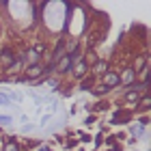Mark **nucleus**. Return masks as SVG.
Here are the masks:
<instances>
[{
    "instance_id": "obj_3",
    "label": "nucleus",
    "mask_w": 151,
    "mask_h": 151,
    "mask_svg": "<svg viewBox=\"0 0 151 151\" xmlns=\"http://www.w3.org/2000/svg\"><path fill=\"white\" fill-rule=\"evenodd\" d=\"M80 56H82V54H76V56H69V54H65V56L56 63V69H54V71H58V73H67V71H71V69H73V65H76V60H78Z\"/></svg>"
},
{
    "instance_id": "obj_17",
    "label": "nucleus",
    "mask_w": 151,
    "mask_h": 151,
    "mask_svg": "<svg viewBox=\"0 0 151 151\" xmlns=\"http://www.w3.org/2000/svg\"><path fill=\"white\" fill-rule=\"evenodd\" d=\"M104 93H108V88H104V86H95V88H91V95H95V97H101Z\"/></svg>"
},
{
    "instance_id": "obj_14",
    "label": "nucleus",
    "mask_w": 151,
    "mask_h": 151,
    "mask_svg": "<svg viewBox=\"0 0 151 151\" xmlns=\"http://www.w3.org/2000/svg\"><path fill=\"white\" fill-rule=\"evenodd\" d=\"M129 134L138 140V138H142V136H145V127H142V125H129Z\"/></svg>"
},
{
    "instance_id": "obj_15",
    "label": "nucleus",
    "mask_w": 151,
    "mask_h": 151,
    "mask_svg": "<svg viewBox=\"0 0 151 151\" xmlns=\"http://www.w3.org/2000/svg\"><path fill=\"white\" fill-rule=\"evenodd\" d=\"M30 47L39 54V56H43V54H45V43H43V41H35V43H32Z\"/></svg>"
},
{
    "instance_id": "obj_9",
    "label": "nucleus",
    "mask_w": 151,
    "mask_h": 151,
    "mask_svg": "<svg viewBox=\"0 0 151 151\" xmlns=\"http://www.w3.org/2000/svg\"><path fill=\"white\" fill-rule=\"evenodd\" d=\"M108 69H110V67H108V60H101V58H99L97 63H95L91 69H88V73H91L93 78H99V76H104Z\"/></svg>"
},
{
    "instance_id": "obj_13",
    "label": "nucleus",
    "mask_w": 151,
    "mask_h": 151,
    "mask_svg": "<svg viewBox=\"0 0 151 151\" xmlns=\"http://www.w3.org/2000/svg\"><path fill=\"white\" fill-rule=\"evenodd\" d=\"M95 82H97V78H93V76L88 73V76H86V80H80V91H91Z\"/></svg>"
},
{
    "instance_id": "obj_1",
    "label": "nucleus",
    "mask_w": 151,
    "mask_h": 151,
    "mask_svg": "<svg viewBox=\"0 0 151 151\" xmlns=\"http://www.w3.org/2000/svg\"><path fill=\"white\" fill-rule=\"evenodd\" d=\"M97 80L101 82V86H104V88L112 91V88H116V86H119V71H114V69H108L104 76H99Z\"/></svg>"
},
{
    "instance_id": "obj_12",
    "label": "nucleus",
    "mask_w": 151,
    "mask_h": 151,
    "mask_svg": "<svg viewBox=\"0 0 151 151\" xmlns=\"http://www.w3.org/2000/svg\"><path fill=\"white\" fill-rule=\"evenodd\" d=\"M149 104H151V97H149V93H142V95H140V99H138V104H136V110H142V112H147Z\"/></svg>"
},
{
    "instance_id": "obj_11",
    "label": "nucleus",
    "mask_w": 151,
    "mask_h": 151,
    "mask_svg": "<svg viewBox=\"0 0 151 151\" xmlns=\"http://www.w3.org/2000/svg\"><path fill=\"white\" fill-rule=\"evenodd\" d=\"M2 151H24V147L19 145V140H15V138H9L2 145Z\"/></svg>"
},
{
    "instance_id": "obj_19",
    "label": "nucleus",
    "mask_w": 151,
    "mask_h": 151,
    "mask_svg": "<svg viewBox=\"0 0 151 151\" xmlns=\"http://www.w3.org/2000/svg\"><path fill=\"white\" fill-rule=\"evenodd\" d=\"M0 106H11L9 97H6V91H2V88H0Z\"/></svg>"
},
{
    "instance_id": "obj_21",
    "label": "nucleus",
    "mask_w": 151,
    "mask_h": 151,
    "mask_svg": "<svg viewBox=\"0 0 151 151\" xmlns=\"http://www.w3.org/2000/svg\"><path fill=\"white\" fill-rule=\"evenodd\" d=\"M37 151H50V147H47V145H39V149Z\"/></svg>"
},
{
    "instance_id": "obj_6",
    "label": "nucleus",
    "mask_w": 151,
    "mask_h": 151,
    "mask_svg": "<svg viewBox=\"0 0 151 151\" xmlns=\"http://www.w3.org/2000/svg\"><path fill=\"white\" fill-rule=\"evenodd\" d=\"M71 76L76 80H82V76H88V65L84 63V58H78L76 60V65H73V69H71Z\"/></svg>"
},
{
    "instance_id": "obj_20",
    "label": "nucleus",
    "mask_w": 151,
    "mask_h": 151,
    "mask_svg": "<svg viewBox=\"0 0 151 151\" xmlns=\"http://www.w3.org/2000/svg\"><path fill=\"white\" fill-rule=\"evenodd\" d=\"M32 129H37V125H32V123H26V125L22 127V132H26V134H30Z\"/></svg>"
},
{
    "instance_id": "obj_18",
    "label": "nucleus",
    "mask_w": 151,
    "mask_h": 151,
    "mask_svg": "<svg viewBox=\"0 0 151 151\" xmlns=\"http://www.w3.org/2000/svg\"><path fill=\"white\" fill-rule=\"evenodd\" d=\"M11 123H13V116H9V114H0V127L11 125Z\"/></svg>"
},
{
    "instance_id": "obj_5",
    "label": "nucleus",
    "mask_w": 151,
    "mask_h": 151,
    "mask_svg": "<svg viewBox=\"0 0 151 151\" xmlns=\"http://www.w3.org/2000/svg\"><path fill=\"white\" fill-rule=\"evenodd\" d=\"M136 82V73H134V69L132 67H125L121 73H119V86H129V84H134Z\"/></svg>"
},
{
    "instance_id": "obj_10",
    "label": "nucleus",
    "mask_w": 151,
    "mask_h": 151,
    "mask_svg": "<svg viewBox=\"0 0 151 151\" xmlns=\"http://www.w3.org/2000/svg\"><path fill=\"white\" fill-rule=\"evenodd\" d=\"M15 58L17 56H15V50H13V47H2V50H0V63L2 65H11Z\"/></svg>"
},
{
    "instance_id": "obj_16",
    "label": "nucleus",
    "mask_w": 151,
    "mask_h": 151,
    "mask_svg": "<svg viewBox=\"0 0 151 151\" xmlns=\"http://www.w3.org/2000/svg\"><path fill=\"white\" fill-rule=\"evenodd\" d=\"M45 86L50 88V91H58V86H60V82L56 80V78H47L45 80Z\"/></svg>"
},
{
    "instance_id": "obj_7",
    "label": "nucleus",
    "mask_w": 151,
    "mask_h": 151,
    "mask_svg": "<svg viewBox=\"0 0 151 151\" xmlns=\"http://www.w3.org/2000/svg\"><path fill=\"white\" fill-rule=\"evenodd\" d=\"M24 69V63H22V58H15L11 65H6L4 67V78H13V76H19Z\"/></svg>"
},
{
    "instance_id": "obj_4",
    "label": "nucleus",
    "mask_w": 151,
    "mask_h": 151,
    "mask_svg": "<svg viewBox=\"0 0 151 151\" xmlns=\"http://www.w3.org/2000/svg\"><path fill=\"white\" fill-rule=\"evenodd\" d=\"M22 73L30 80V84H32L35 80L43 78V76H47V73H45V65H41V63H39V65H30V67H26V71H22Z\"/></svg>"
},
{
    "instance_id": "obj_2",
    "label": "nucleus",
    "mask_w": 151,
    "mask_h": 151,
    "mask_svg": "<svg viewBox=\"0 0 151 151\" xmlns=\"http://www.w3.org/2000/svg\"><path fill=\"white\" fill-rule=\"evenodd\" d=\"M65 47H67V39H65V35H63L56 43H54V50H52V54H50V65L56 67V63L65 56Z\"/></svg>"
},
{
    "instance_id": "obj_8",
    "label": "nucleus",
    "mask_w": 151,
    "mask_h": 151,
    "mask_svg": "<svg viewBox=\"0 0 151 151\" xmlns=\"http://www.w3.org/2000/svg\"><path fill=\"white\" fill-rule=\"evenodd\" d=\"M19 58H22V63H24L26 67H30V65H39V60H41V56H39L35 50H32V47H26V52H24Z\"/></svg>"
},
{
    "instance_id": "obj_22",
    "label": "nucleus",
    "mask_w": 151,
    "mask_h": 151,
    "mask_svg": "<svg viewBox=\"0 0 151 151\" xmlns=\"http://www.w3.org/2000/svg\"><path fill=\"white\" fill-rule=\"evenodd\" d=\"M0 151H2V142H0Z\"/></svg>"
}]
</instances>
